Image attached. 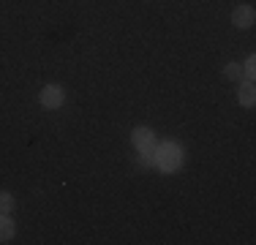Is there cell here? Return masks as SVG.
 <instances>
[{"label":"cell","instance_id":"obj_4","mask_svg":"<svg viewBox=\"0 0 256 245\" xmlns=\"http://www.w3.org/2000/svg\"><path fill=\"white\" fill-rule=\"evenodd\" d=\"M256 20V11L251 6H240V8H234V14H232V22L237 24V28H251Z\"/></svg>","mask_w":256,"mask_h":245},{"label":"cell","instance_id":"obj_6","mask_svg":"<svg viewBox=\"0 0 256 245\" xmlns=\"http://www.w3.org/2000/svg\"><path fill=\"white\" fill-rule=\"evenodd\" d=\"M14 237V224L11 218H6V212H0V242H8Z\"/></svg>","mask_w":256,"mask_h":245},{"label":"cell","instance_id":"obj_8","mask_svg":"<svg viewBox=\"0 0 256 245\" xmlns=\"http://www.w3.org/2000/svg\"><path fill=\"white\" fill-rule=\"evenodd\" d=\"M246 76H248V79L256 76V58H248V60H246Z\"/></svg>","mask_w":256,"mask_h":245},{"label":"cell","instance_id":"obj_7","mask_svg":"<svg viewBox=\"0 0 256 245\" xmlns=\"http://www.w3.org/2000/svg\"><path fill=\"white\" fill-rule=\"evenodd\" d=\"M11 207H14V199L8 194H0V212H11Z\"/></svg>","mask_w":256,"mask_h":245},{"label":"cell","instance_id":"obj_1","mask_svg":"<svg viewBox=\"0 0 256 245\" xmlns=\"http://www.w3.org/2000/svg\"><path fill=\"white\" fill-rule=\"evenodd\" d=\"M156 164H158L164 172H174V169L182 164V150H180V144L164 142L161 147H158V152H156Z\"/></svg>","mask_w":256,"mask_h":245},{"label":"cell","instance_id":"obj_5","mask_svg":"<svg viewBox=\"0 0 256 245\" xmlns=\"http://www.w3.org/2000/svg\"><path fill=\"white\" fill-rule=\"evenodd\" d=\"M237 98H240L242 106H254V101H256V90H254V84H251V82L240 84V90H237Z\"/></svg>","mask_w":256,"mask_h":245},{"label":"cell","instance_id":"obj_2","mask_svg":"<svg viewBox=\"0 0 256 245\" xmlns=\"http://www.w3.org/2000/svg\"><path fill=\"white\" fill-rule=\"evenodd\" d=\"M41 104H44V109H58L60 104H63V90H60L58 84L44 88L41 90Z\"/></svg>","mask_w":256,"mask_h":245},{"label":"cell","instance_id":"obj_10","mask_svg":"<svg viewBox=\"0 0 256 245\" xmlns=\"http://www.w3.org/2000/svg\"><path fill=\"white\" fill-rule=\"evenodd\" d=\"M139 152H142L139 164H142V166H150V164H153V156H150V152H153V150H139Z\"/></svg>","mask_w":256,"mask_h":245},{"label":"cell","instance_id":"obj_3","mask_svg":"<svg viewBox=\"0 0 256 245\" xmlns=\"http://www.w3.org/2000/svg\"><path fill=\"white\" fill-rule=\"evenodd\" d=\"M134 147H136V150H153L156 147V134L150 131V128H136V131H134Z\"/></svg>","mask_w":256,"mask_h":245},{"label":"cell","instance_id":"obj_9","mask_svg":"<svg viewBox=\"0 0 256 245\" xmlns=\"http://www.w3.org/2000/svg\"><path fill=\"white\" fill-rule=\"evenodd\" d=\"M226 76H229V79H240V66H237V63H229V66H226Z\"/></svg>","mask_w":256,"mask_h":245}]
</instances>
